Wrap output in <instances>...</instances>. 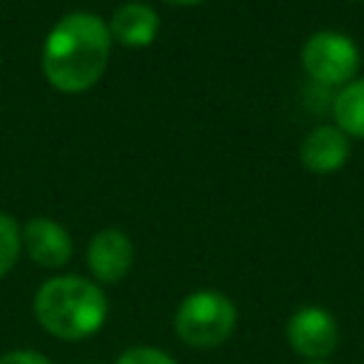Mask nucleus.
<instances>
[{
    "label": "nucleus",
    "instance_id": "nucleus-1",
    "mask_svg": "<svg viewBox=\"0 0 364 364\" xmlns=\"http://www.w3.org/2000/svg\"><path fill=\"white\" fill-rule=\"evenodd\" d=\"M111 57L108 23L91 11H71L54 23L43 46V74L63 94L88 91Z\"/></svg>",
    "mask_w": 364,
    "mask_h": 364
},
{
    "label": "nucleus",
    "instance_id": "nucleus-2",
    "mask_svg": "<svg viewBox=\"0 0 364 364\" xmlns=\"http://www.w3.org/2000/svg\"><path fill=\"white\" fill-rule=\"evenodd\" d=\"M34 316L40 327L63 341H82L108 318V299L100 284L82 276H54L34 293Z\"/></svg>",
    "mask_w": 364,
    "mask_h": 364
},
{
    "label": "nucleus",
    "instance_id": "nucleus-3",
    "mask_svg": "<svg viewBox=\"0 0 364 364\" xmlns=\"http://www.w3.org/2000/svg\"><path fill=\"white\" fill-rule=\"evenodd\" d=\"M173 330L191 347H219L236 330V304L219 290H196L179 301Z\"/></svg>",
    "mask_w": 364,
    "mask_h": 364
},
{
    "label": "nucleus",
    "instance_id": "nucleus-4",
    "mask_svg": "<svg viewBox=\"0 0 364 364\" xmlns=\"http://www.w3.org/2000/svg\"><path fill=\"white\" fill-rule=\"evenodd\" d=\"M358 48L347 34L318 31L301 48V65L318 85H347L358 71Z\"/></svg>",
    "mask_w": 364,
    "mask_h": 364
},
{
    "label": "nucleus",
    "instance_id": "nucleus-5",
    "mask_svg": "<svg viewBox=\"0 0 364 364\" xmlns=\"http://www.w3.org/2000/svg\"><path fill=\"white\" fill-rule=\"evenodd\" d=\"M284 336L293 353L301 355L304 361H327V355L338 344V324L324 307L307 304L287 318Z\"/></svg>",
    "mask_w": 364,
    "mask_h": 364
},
{
    "label": "nucleus",
    "instance_id": "nucleus-6",
    "mask_svg": "<svg viewBox=\"0 0 364 364\" xmlns=\"http://www.w3.org/2000/svg\"><path fill=\"white\" fill-rule=\"evenodd\" d=\"M85 262H88V270L97 282L114 284L134 264V242L119 228H105L88 242Z\"/></svg>",
    "mask_w": 364,
    "mask_h": 364
},
{
    "label": "nucleus",
    "instance_id": "nucleus-7",
    "mask_svg": "<svg viewBox=\"0 0 364 364\" xmlns=\"http://www.w3.org/2000/svg\"><path fill=\"white\" fill-rule=\"evenodd\" d=\"M20 236H23V247H26L28 259L40 267H63L74 253L68 230L60 222L46 219V216L28 219L23 225Z\"/></svg>",
    "mask_w": 364,
    "mask_h": 364
},
{
    "label": "nucleus",
    "instance_id": "nucleus-8",
    "mask_svg": "<svg viewBox=\"0 0 364 364\" xmlns=\"http://www.w3.org/2000/svg\"><path fill=\"white\" fill-rule=\"evenodd\" d=\"M347 156H350V139L336 125H318L301 142V165L313 173L338 171L347 162Z\"/></svg>",
    "mask_w": 364,
    "mask_h": 364
},
{
    "label": "nucleus",
    "instance_id": "nucleus-9",
    "mask_svg": "<svg viewBox=\"0 0 364 364\" xmlns=\"http://www.w3.org/2000/svg\"><path fill=\"white\" fill-rule=\"evenodd\" d=\"M108 31H111V40H117L119 46L142 48L154 43L159 31V17L145 3H122L108 20Z\"/></svg>",
    "mask_w": 364,
    "mask_h": 364
},
{
    "label": "nucleus",
    "instance_id": "nucleus-10",
    "mask_svg": "<svg viewBox=\"0 0 364 364\" xmlns=\"http://www.w3.org/2000/svg\"><path fill=\"white\" fill-rule=\"evenodd\" d=\"M333 117L336 128H341L347 136L364 139V80H353L336 94Z\"/></svg>",
    "mask_w": 364,
    "mask_h": 364
},
{
    "label": "nucleus",
    "instance_id": "nucleus-11",
    "mask_svg": "<svg viewBox=\"0 0 364 364\" xmlns=\"http://www.w3.org/2000/svg\"><path fill=\"white\" fill-rule=\"evenodd\" d=\"M20 250H23L20 225L9 213H0V279L14 267Z\"/></svg>",
    "mask_w": 364,
    "mask_h": 364
},
{
    "label": "nucleus",
    "instance_id": "nucleus-12",
    "mask_svg": "<svg viewBox=\"0 0 364 364\" xmlns=\"http://www.w3.org/2000/svg\"><path fill=\"white\" fill-rule=\"evenodd\" d=\"M117 364H176L165 350H156V347H128Z\"/></svg>",
    "mask_w": 364,
    "mask_h": 364
},
{
    "label": "nucleus",
    "instance_id": "nucleus-13",
    "mask_svg": "<svg viewBox=\"0 0 364 364\" xmlns=\"http://www.w3.org/2000/svg\"><path fill=\"white\" fill-rule=\"evenodd\" d=\"M0 364H51V361L34 350H9L0 355Z\"/></svg>",
    "mask_w": 364,
    "mask_h": 364
},
{
    "label": "nucleus",
    "instance_id": "nucleus-14",
    "mask_svg": "<svg viewBox=\"0 0 364 364\" xmlns=\"http://www.w3.org/2000/svg\"><path fill=\"white\" fill-rule=\"evenodd\" d=\"M165 3H173V6H196V3H205V0H165Z\"/></svg>",
    "mask_w": 364,
    "mask_h": 364
},
{
    "label": "nucleus",
    "instance_id": "nucleus-15",
    "mask_svg": "<svg viewBox=\"0 0 364 364\" xmlns=\"http://www.w3.org/2000/svg\"><path fill=\"white\" fill-rule=\"evenodd\" d=\"M304 364H330V361H304Z\"/></svg>",
    "mask_w": 364,
    "mask_h": 364
}]
</instances>
